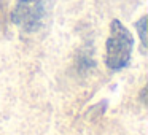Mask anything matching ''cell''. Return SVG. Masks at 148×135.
<instances>
[{
	"instance_id": "6da1fadb",
	"label": "cell",
	"mask_w": 148,
	"mask_h": 135,
	"mask_svg": "<svg viewBox=\"0 0 148 135\" xmlns=\"http://www.w3.org/2000/svg\"><path fill=\"white\" fill-rule=\"evenodd\" d=\"M134 48L132 33L123 26L121 21L113 19L110 24V35L105 43V64L110 70L118 72L129 64Z\"/></svg>"
},
{
	"instance_id": "7a4b0ae2",
	"label": "cell",
	"mask_w": 148,
	"mask_h": 135,
	"mask_svg": "<svg viewBox=\"0 0 148 135\" xmlns=\"http://www.w3.org/2000/svg\"><path fill=\"white\" fill-rule=\"evenodd\" d=\"M48 7L49 0H16L11 10V21L23 32L34 33L45 22Z\"/></svg>"
},
{
	"instance_id": "3957f363",
	"label": "cell",
	"mask_w": 148,
	"mask_h": 135,
	"mask_svg": "<svg viewBox=\"0 0 148 135\" xmlns=\"http://www.w3.org/2000/svg\"><path fill=\"white\" fill-rule=\"evenodd\" d=\"M94 65H96V62L92 61V57H91L89 54H88L86 51L84 52H81L80 56H78V59H77V67H78V70L83 73V72H88V68H92Z\"/></svg>"
},
{
	"instance_id": "277c9868",
	"label": "cell",
	"mask_w": 148,
	"mask_h": 135,
	"mask_svg": "<svg viewBox=\"0 0 148 135\" xmlns=\"http://www.w3.org/2000/svg\"><path fill=\"white\" fill-rule=\"evenodd\" d=\"M145 27H147V16H142L140 19L135 22V29H137L138 37H140L142 46L147 48V30H145Z\"/></svg>"
},
{
	"instance_id": "5b68a950",
	"label": "cell",
	"mask_w": 148,
	"mask_h": 135,
	"mask_svg": "<svg viewBox=\"0 0 148 135\" xmlns=\"http://www.w3.org/2000/svg\"><path fill=\"white\" fill-rule=\"evenodd\" d=\"M145 92H147V87H143V89H142V94H140V97H142V100H143V103H145Z\"/></svg>"
}]
</instances>
